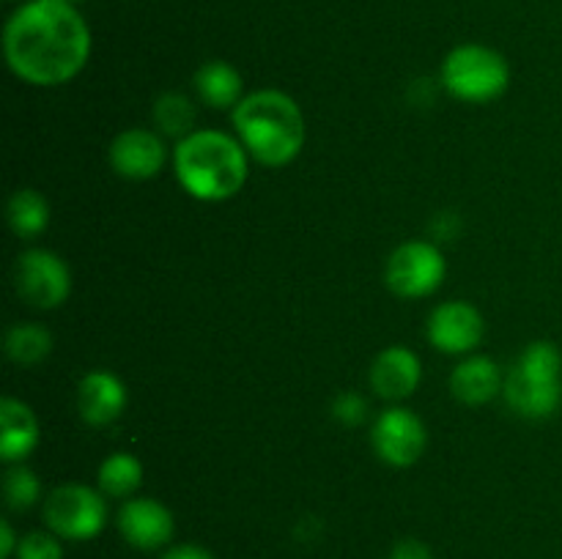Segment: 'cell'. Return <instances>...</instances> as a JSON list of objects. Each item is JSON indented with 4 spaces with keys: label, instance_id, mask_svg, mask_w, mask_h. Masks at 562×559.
I'll return each mask as SVG.
<instances>
[{
    "label": "cell",
    "instance_id": "20",
    "mask_svg": "<svg viewBox=\"0 0 562 559\" xmlns=\"http://www.w3.org/2000/svg\"><path fill=\"white\" fill-rule=\"evenodd\" d=\"M143 464L130 453H115L99 466V488L104 497L126 499L140 488Z\"/></svg>",
    "mask_w": 562,
    "mask_h": 559
},
{
    "label": "cell",
    "instance_id": "3",
    "mask_svg": "<svg viewBox=\"0 0 562 559\" xmlns=\"http://www.w3.org/2000/svg\"><path fill=\"white\" fill-rule=\"evenodd\" d=\"M176 175L198 201H228L247 181V148L225 132L198 129L176 148Z\"/></svg>",
    "mask_w": 562,
    "mask_h": 559
},
{
    "label": "cell",
    "instance_id": "5",
    "mask_svg": "<svg viewBox=\"0 0 562 559\" xmlns=\"http://www.w3.org/2000/svg\"><path fill=\"white\" fill-rule=\"evenodd\" d=\"M442 82L461 102H494L510 82L508 60L483 44H461L445 58Z\"/></svg>",
    "mask_w": 562,
    "mask_h": 559
},
{
    "label": "cell",
    "instance_id": "19",
    "mask_svg": "<svg viewBox=\"0 0 562 559\" xmlns=\"http://www.w3.org/2000/svg\"><path fill=\"white\" fill-rule=\"evenodd\" d=\"M49 223V206L36 190H16L9 201V225L20 239H36Z\"/></svg>",
    "mask_w": 562,
    "mask_h": 559
},
{
    "label": "cell",
    "instance_id": "2",
    "mask_svg": "<svg viewBox=\"0 0 562 559\" xmlns=\"http://www.w3.org/2000/svg\"><path fill=\"white\" fill-rule=\"evenodd\" d=\"M234 126L241 146L256 162L283 168L305 146V115L283 91H256L234 107Z\"/></svg>",
    "mask_w": 562,
    "mask_h": 559
},
{
    "label": "cell",
    "instance_id": "13",
    "mask_svg": "<svg viewBox=\"0 0 562 559\" xmlns=\"http://www.w3.org/2000/svg\"><path fill=\"white\" fill-rule=\"evenodd\" d=\"M420 356L406 345H390L376 356L371 367V384L382 398L404 400L420 384Z\"/></svg>",
    "mask_w": 562,
    "mask_h": 559
},
{
    "label": "cell",
    "instance_id": "17",
    "mask_svg": "<svg viewBox=\"0 0 562 559\" xmlns=\"http://www.w3.org/2000/svg\"><path fill=\"white\" fill-rule=\"evenodd\" d=\"M241 88V75L225 60H209L195 75V91L209 107H236L245 99Z\"/></svg>",
    "mask_w": 562,
    "mask_h": 559
},
{
    "label": "cell",
    "instance_id": "11",
    "mask_svg": "<svg viewBox=\"0 0 562 559\" xmlns=\"http://www.w3.org/2000/svg\"><path fill=\"white\" fill-rule=\"evenodd\" d=\"M165 159H168V151H165L162 137L148 129L121 132L110 146L113 170L132 181L154 179L165 168Z\"/></svg>",
    "mask_w": 562,
    "mask_h": 559
},
{
    "label": "cell",
    "instance_id": "25",
    "mask_svg": "<svg viewBox=\"0 0 562 559\" xmlns=\"http://www.w3.org/2000/svg\"><path fill=\"white\" fill-rule=\"evenodd\" d=\"M390 559H434L431 548L420 540H401L398 546L393 548Z\"/></svg>",
    "mask_w": 562,
    "mask_h": 559
},
{
    "label": "cell",
    "instance_id": "18",
    "mask_svg": "<svg viewBox=\"0 0 562 559\" xmlns=\"http://www.w3.org/2000/svg\"><path fill=\"white\" fill-rule=\"evenodd\" d=\"M53 351V334L38 323H16L5 334V354L22 367H33Z\"/></svg>",
    "mask_w": 562,
    "mask_h": 559
},
{
    "label": "cell",
    "instance_id": "27",
    "mask_svg": "<svg viewBox=\"0 0 562 559\" xmlns=\"http://www.w3.org/2000/svg\"><path fill=\"white\" fill-rule=\"evenodd\" d=\"M16 546H20V543L14 540V529H11L9 521H3V524H0V559H9Z\"/></svg>",
    "mask_w": 562,
    "mask_h": 559
},
{
    "label": "cell",
    "instance_id": "26",
    "mask_svg": "<svg viewBox=\"0 0 562 559\" xmlns=\"http://www.w3.org/2000/svg\"><path fill=\"white\" fill-rule=\"evenodd\" d=\"M162 559H214V557L203 546H192V543H187V546L170 548Z\"/></svg>",
    "mask_w": 562,
    "mask_h": 559
},
{
    "label": "cell",
    "instance_id": "16",
    "mask_svg": "<svg viewBox=\"0 0 562 559\" xmlns=\"http://www.w3.org/2000/svg\"><path fill=\"white\" fill-rule=\"evenodd\" d=\"M450 389L467 406H483L503 389V370L488 356H470L450 376Z\"/></svg>",
    "mask_w": 562,
    "mask_h": 559
},
{
    "label": "cell",
    "instance_id": "22",
    "mask_svg": "<svg viewBox=\"0 0 562 559\" xmlns=\"http://www.w3.org/2000/svg\"><path fill=\"white\" fill-rule=\"evenodd\" d=\"M5 502H9L11 510H27L38 502V493H42V482L33 475L27 466H14V469L5 475L3 482Z\"/></svg>",
    "mask_w": 562,
    "mask_h": 559
},
{
    "label": "cell",
    "instance_id": "21",
    "mask_svg": "<svg viewBox=\"0 0 562 559\" xmlns=\"http://www.w3.org/2000/svg\"><path fill=\"white\" fill-rule=\"evenodd\" d=\"M154 121H157L159 129L170 137H190L195 129L198 110L192 104V99H187L184 93H162L154 104Z\"/></svg>",
    "mask_w": 562,
    "mask_h": 559
},
{
    "label": "cell",
    "instance_id": "12",
    "mask_svg": "<svg viewBox=\"0 0 562 559\" xmlns=\"http://www.w3.org/2000/svg\"><path fill=\"white\" fill-rule=\"evenodd\" d=\"M119 529L126 543L140 551H154L173 537V515L157 499H130L119 513Z\"/></svg>",
    "mask_w": 562,
    "mask_h": 559
},
{
    "label": "cell",
    "instance_id": "28",
    "mask_svg": "<svg viewBox=\"0 0 562 559\" xmlns=\"http://www.w3.org/2000/svg\"><path fill=\"white\" fill-rule=\"evenodd\" d=\"M66 3H77V0H66Z\"/></svg>",
    "mask_w": 562,
    "mask_h": 559
},
{
    "label": "cell",
    "instance_id": "14",
    "mask_svg": "<svg viewBox=\"0 0 562 559\" xmlns=\"http://www.w3.org/2000/svg\"><path fill=\"white\" fill-rule=\"evenodd\" d=\"M77 406H80V414L88 425H110L124 414L126 387L113 373L93 370L80 381Z\"/></svg>",
    "mask_w": 562,
    "mask_h": 559
},
{
    "label": "cell",
    "instance_id": "10",
    "mask_svg": "<svg viewBox=\"0 0 562 559\" xmlns=\"http://www.w3.org/2000/svg\"><path fill=\"white\" fill-rule=\"evenodd\" d=\"M483 316L470 301H445L428 318V340L445 354H467L483 340Z\"/></svg>",
    "mask_w": 562,
    "mask_h": 559
},
{
    "label": "cell",
    "instance_id": "1",
    "mask_svg": "<svg viewBox=\"0 0 562 559\" xmlns=\"http://www.w3.org/2000/svg\"><path fill=\"white\" fill-rule=\"evenodd\" d=\"M5 60L31 85H64L75 80L91 55V27L75 3L31 0L5 22Z\"/></svg>",
    "mask_w": 562,
    "mask_h": 559
},
{
    "label": "cell",
    "instance_id": "23",
    "mask_svg": "<svg viewBox=\"0 0 562 559\" xmlns=\"http://www.w3.org/2000/svg\"><path fill=\"white\" fill-rule=\"evenodd\" d=\"M16 559H64V546L49 532H31L16 546Z\"/></svg>",
    "mask_w": 562,
    "mask_h": 559
},
{
    "label": "cell",
    "instance_id": "6",
    "mask_svg": "<svg viewBox=\"0 0 562 559\" xmlns=\"http://www.w3.org/2000/svg\"><path fill=\"white\" fill-rule=\"evenodd\" d=\"M44 518L49 529L66 540H93L108 524V504L93 488L69 482L55 488L44 502Z\"/></svg>",
    "mask_w": 562,
    "mask_h": 559
},
{
    "label": "cell",
    "instance_id": "7",
    "mask_svg": "<svg viewBox=\"0 0 562 559\" xmlns=\"http://www.w3.org/2000/svg\"><path fill=\"white\" fill-rule=\"evenodd\" d=\"M445 269L448 266L439 247L428 241H406L390 255L387 285L404 299H420L442 285Z\"/></svg>",
    "mask_w": 562,
    "mask_h": 559
},
{
    "label": "cell",
    "instance_id": "8",
    "mask_svg": "<svg viewBox=\"0 0 562 559\" xmlns=\"http://www.w3.org/2000/svg\"><path fill=\"white\" fill-rule=\"evenodd\" d=\"M16 290L22 299L42 310L64 305L71 290L69 266L49 250H31L16 261Z\"/></svg>",
    "mask_w": 562,
    "mask_h": 559
},
{
    "label": "cell",
    "instance_id": "9",
    "mask_svg": "<svg viewBox=\"0 0 562 559\" xmlns=\"http://www.w3.org/2000/svg\"><path fill=\"white\" fill-rule=\"evenodd\" d=\"M373 447L390 466H412L426 449V425L409 409H387L373 425Z\"/></svg>",
    "mask_w": 562,
    "mask_h": 559
},
{
    "label": "cell",
    "instance_id": "15",
    "mask_svg": "<svg viewBox=\"0 0 562 559\" xmlns=\"http://www.w3.org/2000/svg\"><path fill=\"white\" fill-rule=\"evenodd\" d=\"M0 455L9 464H20L38 444V422L31 406L16 398H3L0 403Z\"/></svg>",
    "mask_w": 562,
    "mask_h": 559
},
{
    "label": "cell",
    "instance_id": "4",
    "mask_svg": "<svg viewBox=\"0 0 562 559\" xmlns=\"http://www.w3.org/2000/svg\"><path fill=\"white\" fill-rule=\"evenodd\" d=\"M510 409L527 420H547L562 403V354L554 343L538 340L521 351L505 378Z\"/></svg>",
    "mask_w": 562,
    "mask_h": 559
},
{
    "label": "cell",
    "instance_id": "24",
    "mask_svg": "<svg viewBox=\"0 0 562 559\" xmlns=\"http://www.w3.org/2000/svg\"><path fill=\"white\" fill-rule=\"evenodd\" d=\"M333 414L335 420L344 422V425H360L368 414V406L362 400V395L357 392H344L333 406Z\"/></svg>",
    "mask_w": 562,
    "mask_h": 559
}]
</instances>
